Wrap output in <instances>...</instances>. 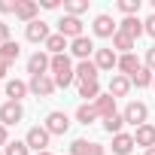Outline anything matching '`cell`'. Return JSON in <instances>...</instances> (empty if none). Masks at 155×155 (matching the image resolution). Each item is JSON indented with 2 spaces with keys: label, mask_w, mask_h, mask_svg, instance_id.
I'll return each mask as SVG.
<instances>
[{
  "label": "cell",
  "mask_w": 155,
  "mask_h": 155,
  "mask_svg": "<svg viewBox=\"0 0 155 155\" xmlns=\"http://www.w3.org/2000/svg\"><path fill=\"white\" fill-rule=\"evenodd\" d=\"M70 152L73 155H104V146L101 143H91V140H73L70 143Z\"/></svg>",
  "instance_id": "8fae6325"
},
{
  "label": "cell",
  "mask_w": 155,
  "mask_h": 155,
  "mask_svg": "<svg viewBox=\"0 0 155 155\" xmlns=\"http://www.w3.org/2000/svg\"><path fill=\"white\" fill-rule=\"evenodd\" d=\"M97 64L94 61H79V64H76V79H79V82H97Z\"/></svg>",
  "instance_id": "7c38bea8"
},
{
  "label": "cell",
  "mask_w": 155,
  "mask_h": 155,
  "mask_svg": "<svg viewBox=\"0 0 155 155\" xmlns=\"http://www.w3.org/2000/svg\"><path fill=\"white\" fill-rule=\"evenodd\" d=\"M46 70H52V55L34 52V55L28 58V73H31V76H46Z\"/></svg>",
  "instance_id": "5b68a950"
},
{
  "label": "cell",
  "mask_w": 155,
  "mask_h": 155,
  "mask_svg": "<svg viewBox=\"0 0 155 155\" xmlns=\"http://www.w3.org/2000/svg\"><path fill=\"white\" fill-rule=\"evenodd\" d=\"M119 9L125 12V18H131L140 12V0H119Z\"/></svg>",
  "instance_id": "4dcf8cb0"
},
{
  "label": "cell",
  "mask_w": 155,
  "mask_h": 155,
  "mask_svg": "<svg viewBox=\"0 0 155 155\" xmlns=\"http://www.w3.org/2000/svg\"><path fill=\"white\" fill-rule=\"evenodd\" d=\"M131 82H134L137 88H149V85L155 82V73H152L149 67H140V70H137V73L131 76Z\"/></svg>",
  "instance_id": "cb8c5ba5"
},
{
  "label": "cell",
  "mask_w": 155,
  "mask_h": 155,
  "mask_svg": "<svg viewBox=\"0 0 155 155\" xmlns=\"http://www.w3.org/2000/svg\"><path fill=\"white\" fill-rule=\"evenodd\" d=\"M40 6H43V9H58V0H43Z\"/></svg>",
  "instance_id": "74e56055"
},
{
  "label": "cell",
  "mask_w": 155,
  "mask_h": 155,
  "mask_svg": "<svg viewBox=\"0 0 155 155\" xmlns=\"http://www.w3.org/2000/svg\"><path fill=\"white\" fill-rule=\"evenodd\" d=\"M94 64H97V70H113V67H119V55L113 49H97L94 52Z\"/></svg>",
  "instance_id": "4fadbf2b"
},
{
  "label": "cell",
  "mask_w": 155,
  "mask_h": 155,
  "mask_svg": "<svg viewBox=\"0 0 155 155\" xmlns=\"http://www.w3.org/2000/svg\"><path fill=\"white\" fill-rule=\"evenodd\" d=\"M46 131L49 134H67L70 131V119H67V113H49L46 116Z\"/></svg>",
  "instance_id": "ba28073f"
},
{
  "label": "cell",
  "mask_w": 155,
  "mask_h": 155,
  "mask_svg": "<svg viewBox=\"0 0 155 155\" xmlns=\"http://www.w3.org/2000/svg\"><path fill=\"white\" fill-rule=\"evenodd\" d=\"M3 43H9V25L0 21V46H3Z\"/></svg>",
  "instance_id": "e575fe53"
},
{
  "label": "cell",
  "mask_w": 155,
  "mask_h": 155,
  "mask_svg": "<svg viewBox=\"0 0 155 155\" xmlns=\"http://www.w3.org/2000/svg\"><path fill=\"white\" fill-rule=\"evenodd\" d=\"M134 43H137V40H131V37H125V34H116V37H113V52L131 55V52H134Z\"/></svg>",
  "instance_id": "d4e9b609"
},
{
  "label": "cell",
  "mask_w": 155,
  "mask_h": 155,
  "mask_svg": "<svg viewBox=\"0 0 155 155\" xmlns=\"http://www.w3.org/2000/svg\"><path fill=\"white\" fill-rule=\"evenodd\" d=\"M58 34L67 37L70 43H73V40H79V37H85V34H82V21L76 18V15H64V18L58 21Z\"/></svg>",
  "instance_id": "3957f363"
},
{
  "label": "cell",
  "mask_w": 155,
  "mask_h": 155,
  "mask_svg": "<svg viewBox=\"0 0 155 155\" xmlns=\"http://www.w3.org/2000/svg\"><path fill=\"white\" fill-rule=\"evenodd\" d=\"M79 97H85V101H97L101 97V85L97 82H79Z\"/></svg>",
  "instance_id": "f1b7e54d"
},
{
  "label": "cell",
  "mask_w": 155,
  "mask_h": 155,
  "mask_svg": "<svg viewBox=\"0 0 155 155\" xmlns=\"http://www.w3.org/2000/svg\"><path fill=\"white\" fill-rule=\"evenodd\" d=\"M28 91H31V88H28V82H21V79H9V82H6V97L15 101V104H21V97H25Z\"/></svg>",
  "instance_id": "d6986e66"
},
{
  "label": "cell",
  "mask_w": 155,
  "mask_h": 155,
  "mask_svg": "<svg viewBox=\"0 0 155 155\" xmlns=\"http://www.w3.org/2000/svg\"><path fill=\"white\" fill-rule=\"evenodd\" d=\"M37 155H52V152H49V149H46V152H37Z\"/></svg>",
  "instance_id": "60d3db41"
},
{
  "label": "cell",
  "mask_w": 155,
  "mask_h": 155,
  "mask_svg": "<svg viewBox=\"0 0 155 155\" xmlns=\"http://www.w3.org/2000/svg\"><path fill=\"white\" fill-rule=\"evenodd\" d=\"M15 6H18V0H0V12H15Z\"/></svg>",
  "instance_id": "d6a6232c"
},
{
  "label": "cell",
  "mask_w": 155,
  "mask_h": 155,
  "mask_svg": "<svg viewBox=\"0 0 155 155\" xmlns=\"http://www.w3.org/2000/svg\"><path fill=\"white\" fill-rule=\"evenodd\" d=\"M91 107L97 110V116H104V119H107V116H113V113H116V97H113V94H101Z\"/></svg>",
  "instance_id": "7402d4cb"
},
{
  "label": "cell",
  "mask_w": 155,
  "mask_h": 155,
  "mask_svg": "<svg viewBox=\"0 0 155 155\" xmlns=\"http://www.w3.org/2000/svg\"><path fill=\"white\" fill-rule=\"evenodd\" d=\"M6 143H9V134H6V125H0V146L6 149Z\"/></svg>",
  "instance_id": "8d00e7d4"
},
{
  "label": "cell",
  "mask_w": 155,
  "mask_h": 155,
  "mask_svg": "<svg viewBox=\"0 0 155 155\" xmlns=\"http://www.w3.org/2000/svg\"><path fill=\"white\" fill-rule=\"evenodd\" d=\"M85 9H88V0H67L64 3V15H76L79 18Z\"/></svg>",
  "instance_id": "f546056e"
},
{
  "label": "cell",
  "mask_w": 155,
  "mask_h": 155,
  "mask_svg": "<svg viewBox=\"0 0 155 155\" xmlns=\"http://www.w3.org/2000/svg\"><path fill=\"white\" fill-rule=\"evenodd\" d=\"M152 9H155V0H152Z\"/></svg>",
  "instance_id": "b9f144b4"
},
{
  "label": "cell",
  "mask_w": 155,
  "mask_h": 155,
  "mask_svg": "<svg viewBox=\"0 0 155 155\" xmlns=\"http://www.w3.org/2000/svg\"><path fill=\"white\" fill-rule=\"evenodd\" d=\"M128 88H131V79H128V76L116 73L113 79H110V94H113V97H125V94H128Z\"/></svg>",
  "instance_id": "44dd1931"
},
{
  "label": "cell",
  "mask_w": 155,
  "mask_h": 155,
  "mask_svg": "<svg viewBox=\"0 0 155 155\" xmlns=\"http://www.w3.org/2000/svg\"><path fill=\"white\" fill-rule=\"evenodd\" d=\"M18 52H21V49H18V43H12V40H9V43L0 46V61H3V64H12V61L18 58Z\"/></svg>",
  "instance_id": "484cf974"
},
{
  "label": "cell",
  "mask_w": 155,
  "mask_h": 155,
  "mask_svg": "<svg viewBox=\"0 0 155 155\" xmlns=\"http://www.w3.org/2000/svg\"><path fill=\"white\" fill-rule=\"evenodd\" d=\"M134 143L137 146H146V149H152L155 146V128L146 122V125H140L137 131H134Z\"/></svg>",
  "instance_id": "e0dca14e"
},
{
  "label": "cell",
  "mask_w": 155,
  "mask_h": 155,
  "mask_svg": "<svg viewBox=\"0 0 155 155\" xmlns=\"http://www.w3.org/2000/svg\"><path fill=\"white\" fill-rule=\"evenodd\" d=\"M28 88L37 94V97H49L58 85H55V79H52V76L46 73V76H31V82H28Z\"/></svg>",
  "instance_id": "8992f818"
},
{
  "label": "cell",
  "mask_w": 155,
  "mask_h": 155,
  "mask_svg": "<svg viewBox=\"0 0 155 155\" xmlns=\"http://www.w3.org/2000/svg\"><path fill=\"white\" fill-rule=\"evenodd\" d=\"M49 131H46V125H37V128H31L28 131V137H25V143H28V149H37V152H46V146H49Z\"/></svg>",
  "instance_id": "277c9868"
},
{
  "label": "cell",
  "mask_w": 155,
  "mask_h": 155,
  "mask_svg": "<svg viewBox=\"0 0 155 155\" xmlns=\"http://www.w3.org/2000/svg\"><path fill=\"white\" fill-rule=\"evenodd\" d=\"M21 116H25V110H21V104H15V101H6L3 107H0V125H18L21 122Z\"/></svg>",
  "instance_id": "52a82bcc"
},
{
  "label": "cell",
  "mask_w": 155,
  "mask_h": 155,
  "mask_svg": "<svg viewBox=\"0 0 155 155\" xmlns=\"http://www.w3.org/2000/svg\"><path fill=\"white\" fill-rule=\"evenodd\" d=\"M134 146H137V143H134V134H116V137H113V152H116V155H128Z\"/></svg>",
  "instance_id": "ffe728a7"
},
{
  "label": "cell",
  "mask_w": 155,
  "mask_h": 155,
  "mask_svg": "<svg viewBox=\"0 0 155 155\" xmlns=\"http://www.w3.org/2000/svg\"><path fill=\"white\" fill-rule=\"evenodd\" d=\"M52 79H55V85H61V88H67V85L76 79V70H73V64H70L67 55H52Z\"/></svg>",
  "instance_id": "6da1fadb"
},
{
  "label": "cell",
  "mask_w": 155,
  "mask_h": 155,
  "mask_svg": "<svg viewBox=\"0 0 155 155\" xmlns=\"http://www.w3.org/2000/svg\"><path fill=\"white\" fill-rule=\"evenodd\" d=\"M125 125H128V122H125V116H122V113H113V116H107V119H104V131H107V134H113V137H116V134H122V128H125Z\"/></svg>",
  "instance_id": "603a6c76"
},
{
  "label": "cell",
  "mask_w": 155,
  "mask_h": 155,
  "mask_svg": "<svg viewBox=\"0 0 155 155\" xmlns=\"http://www.w3.org/2000/svg\"><path fill=\"white\" fill-rule=\"evenodd\" d=\"M146 155H155V146H152V149H146Z\"/></svg>",
  "instance_id": "ab89813d"
},
{
  "label": "cell",
  "mask_w": 155,
  "mask_h": 155,
  "mask_svg": "<svg viewBox=\"0 0 155 155\" xmlns=\"http://www.w3.org/2000/svg\"><path fill=\"white\" fill-rule=\"evenodd\" d=\"M37 12H40V3H34V0H18L15 6V18H21L25 25L37 21Z\"/></svg>",
  "instance_id": "9c48e42d"
},
{
  "label": "cell",
  "mask_w": 155,
  "mask_h": 155,
  "mask_svg": "<svg viewBox=\"0 0 155 155\" xmlns=\"http://www.w3.org/2000/svg\"><path fill=\"white\" fill-rule=\"evenodd\" d=\"M119 34H125V37H131V40H137L140 34H146V28H143V21H140L137 15H131V18H125V21L119 25Z\"/></svg>",
  "instance_id": "2e32d148"
},
{
  "label": "cell",
  "mask_w": 155,
  "mask_h": 155,
  "mask_svg": "<svg viewBox=\"0 0 155 155\" xmlns=\"http://www.w3.org/2000/svg\"><path fill=\"white\" fill-rule=\"evenodd\" d=\"M25 37H28L31 43H46V40L52 37V34H49V25L37 18V21H31V25H28V31H25Z\"/></svg>",
  "instance_id": "30bf717a"
},
{
  "label": "cell",
  "mask_w": 155,
  "mask_h": 155,
  "mask_svg": "<svg viewBox=\"0 0 155 155\" xmlns=\"http://www.w3.org/2000/svg\"><path fill=\"white\" fill-rule=\"evenodd\" d=\"M94 34H97V37H116V34H119V25H116L110 15H97V18H94Z\"/></svg>",
  "instance_id": "9a60e30c"
},
{
  "label": "cell",
  "mask_w": 155,
  "mask_h": 155,
  "mask_svg": "<svg viewBox=\"0 0 155 155\" xmlns=\"http://www.w3.org/2000/svg\"><path fill=\"white\" fill-rule=\"evenodd\" d=\"M152 88H155V82H152Z\"/></svg>",
  "instance_id": "ee69618b"
},
{
  "label": "cell",
  "mask_w": 155,
  "mask_h": 155,
  "mask_svg": "<svg viewBox=\"0 0 155 155\" xmlns=\"http://www.w3.org/2000/svg\"><path fill=\"white\" fill-rule=\"evenodd\" d=\"M140 67H143V64L137 61L134 52H131V55H119V70H122V76H128V79H131V76H134Z\"/></svg>",
  "instance_id": "ac0fdd59"
},
{
  "label": "cell",
  "mask_w": 155,
  "mask_h": 155,
  "mask_svg": "<svg viewBox=\"0 0 155 155\" xmlns=\"http://www.w3.org/2000/svg\"><path fill=\"white\" fill-rule=\"evenodd\" d=\"M143 28H146V34H149V37H155V12H152V15L143 21Z\"/></svg>",
  "instance_id": "836d02e7"
},
{
  "label": "cell",
  "mask_w": 155,
  "mask_h": 155,
  "mask_svg": "<svg viewBox=\"0 0 155 155\" xmlns=\"http://www.w3.org/2000/svg\"><path fill=\"white\" fill-rule=\"evenodd\" d=\"M3 155H28V143H21V140H15V143H6Z\"/></svg>",
  "instance_id": "1f68e13d"
},
{
  "label": "cell",
  "mask_w": 155,
  "mask_h": 155,
  "mask_svg": "<svg viewBox=\"0 0 155 155\" xmlns=\"http://www.w3.org/2000/svg\"><path fill=\"white\" fill-rule=\"evenodd\" d=\"M122 116H125V122H128V125H137V128H140V125H146V119H149V107H146V104H140V101H131V104L125 107V113H122Z\"/></svg>",
  "instance_id": "7a4b0ae2"
},
{
  "label": "cell",
  "mask_w": 155,
  "mask_h": 155,
  "mask_svg": "<svg viewBox=\"0 0 155 155\" xmlns=\"http://www.w3.org/2000/svg\"><path fill=\"white\" fill-rule=\"evenodd\" d=\"M146 67H149V70L155 73V46H152V49L146 52Z\"/></svg>",
  "instance_id": "d590c367"
},
{
  "label": "cell",
  "mask_w": 155,
  "mask_h": 155,
  "mask_svg": "<svg viewBox=\"0 0 155 155\" xmlns=\"http://www.w3.org/2000/svg\"><path fill=\"white\" fill-rule=\"evenodd\" d=\"M0 155H3V149H0Z\"/></svg>",
  "instance_id": "7bdbcfd3"
},
{
  "label": "cell",
  "mask_w": 155,
  "mask_h": 155,
  "mask_svg": "<svg viewBox=\"0 0 155 155\" xmlns=\"http://www.w3.org/2000/svg\"><path fill=\"white\" fill-rule=\"evenodd\" d=\"M46 49H49L52 55H64V49H67V37H61V34H52V37L46 40Z\"/></svg>",
  "instance_id": "83f0119b"
},
{
  "label": "cell",
  "mask_w": 155,
  "mask_h": 155,
  "mask_svg": "<svg viewBox=\"0 0 155 155\" xmlns=\"http://www.w3.org/2000/svg\"><path fill=\"white\" fill-rule=\"evenodd\" d=\"M6 67H9V64H3V61H0V79L6 76Z\"/></svg>",
  "instance_id": "f35d334b"
},
{
  "label": "cell",
  "mask_w": 155,
  "mask_h": 155,
  "mask_svg": "<svg viewBox=\"0 0 155 155\" xmlns=\"http://www.w3.org/2000/svg\"><path fill=\"white\" fill-rule=\"evenodd\" d=\"M70 52L79 58V61H88V55L97 52V49H94V43H91L88 37H79V40H73V43H70Z\"/></svg>",
  "instance_id": "5bb4252c"
},
{
  "label": "cell",
  "mask_w": 155,
  "mask_h": 155,
  "mask_svg": "<svg viewBox=\"0 0 155 155\" xmlns=\"http://www.w3.org/2000/svg\"><path fill=\"white\" fill-rule=\"evenodd\" d=\"M94 119H97V110L91 104H82L79 110H76V122H79V125H91Z\"/></svg>",
  "instance_id": "4316f807"
}]
</instances>
